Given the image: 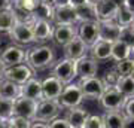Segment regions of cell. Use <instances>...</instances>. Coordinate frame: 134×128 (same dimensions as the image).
I'll return each instance as SVG.
<instances>
[{"label": "cell", "mask_w": 134, "mask_h": 128, "mask_svg": "<svg viewBox=\"0 0 134 128\" xmlns=\"http://www.w3.org/2000/svg\"><path fill=\"white\" fill-rule=\"evenodd\" d=\"M121 40H124L127 45L133 48L134 51V24L133 25H125L122 27V31H121Z\"/></svg>", "instance_id": "obj_36"}, {"label": "cell", "mask_w": 134, "mask_h": 128, "mask_svg": "<svg viewBox=\"0 0 134 128\" xmlns=\"http://www.w3.org/2000/svg\"><path fill=\"white\" fill-rule=\"evenodd\" d=\"M116 88H118L127 98H128V97H134V75L121 76V79H119V82H118Z\"/></svg>", "instance_id": "obj_28"}, {"label": "cell", "mask_w": 134, "mask_h": 128, "mask_svg": "<svg viewBox=\"0 0 134 128\" xmlns=\"http://www.w3.org/2000/svg\"><path fill=\"white\" fill-rule=\"evenodd\" d=\"M5 69H6V64L3 63V60H2V57H0V79L5 77Z\"/></svg>", "instance_id": "obj_42"}, {"label": "cell", "mask_w": 134, "mask_h": 128, "mask_svg": "<svg viewBox=\"0 0 134 128\" xmlns=\"http://www.w3.org/2000/svg\"><path fill=\"white\" fill-rule=\"evenodd\" d=\"M77 36L86 42V45H94L100 39V21H82L77 25Z\"/></svg>", "instance_id": "obj_9"}, {"label": "cell", "mask_w": 134, "mask_h": 128, "mask_svg": "<svg viewBox=\"0 0 134 128\" xmlns=\"http://www.w3.org/2000/svg\"><path fill=\"white\" fill-rule=\"evenodd\" d=\"M15 0H0V10L3 9H12Z\"/></svg>", "instance_id": "obj_41"}, {"label": "cell", "mask_w": 134, "mask_h": 128, "mask_svg": "<svg viewBox=\"0 0 134 128\" xmlns=\"http://www.w3.org/2000/svg\"><path fill=\"white\" fill-rule=\"evenodd\" d=\"M42 85H43V98H54V100H58L60 95H61L63 90H64V85L57 76H48L46 79L42 81Z\"/></svg>", "instance_id": "obj_14"}, {"label": "cell", "mask_w": 134, "mask_h": 128, "mask_svg": "<svg viewBox=\"0 0 134 128\" xmlns=\"http://www.w3.org/2000/svg\"><path fill=\"white\" fill-rule=\"evenodd\" d=\"M79 86L83 91V95L86 98H100L101 94L104 92L106 85L103 79L97 77V76H90V77H81Z\"/></svg>", "instance_id": "obj_7"}, {"label": "cell", "mask_w": 134, "mask_h": 128, "mask_svg": "<svg viewBox=\"0 0 134 128\" xmlns=\"http://www.w3.org/2000/svg\"><path fill=\"white\" fill-rule=\"evenodd\" d=\"M122 25L116 19H104L100 21V39L109 40V42H116L121 37Z\"/></svg>", "instance_id": "obj_12"}, {"label": "cell", "mask_w": 134, "mask_h": 128, "mask_svg": "<svg viewBox=\"0 0 134 128\" xmlns=\"http://www.w3.org/2000/svg\"><path fill=\"white\" fill-rule=\"evenodd\" d=\"M88 49H90V45H86V42L82 37L76 36L69 45L64 46V55L69 58H73V60H77V58L86 55Z\"/></svg>", "instance_id": "obj_18"}, {"label": "cell", "mask_w": 134, "mask_h": 128, "mask_svg": "<svg viewBox=\"0 0 134 128\" xmlns=\"http://www.w3.org/2000/svg\"><path fill=\"white\" fill-rule=\"evenodd\" d=\"M54 23L55 24H76V23H79L76 8L72 5L55 6V10H54Z\"/></svg>", "instance_id": "obj_13"}, {"label": "cell", "mask_w": 134, "mask_h": 128, "mask_svg": "<svg viewBox=\"0 0 134 128\" xmlns=\"http://www.w3.org/2000/svg\"><path fill=\"white\" fill-rule=\"evenodd\" d=\"M113 2H116V3H118L119 6H122V5L125 3V0H113Z\"/></svg>", "instance_id": "obj_48"}, {"label": "cell", "mask_w": 134, "mask_h": 128, "mask_svg": "<svg viewBox=\"0 0 134 128\" xmlns=\"http://www.w3.org/2000/svg\"><path fill=\"white\" fill-rule=\"evenodd\" d=\"M21 95L23 97H29V98H33L36 101H40L43 98V85L42 81L39 79H29V81L21 85Z\"/></svg>", "instance_id": "obj_19"}, {"label": "cell", "mask_w": 134, "mask_h": 128, "mask_svg": "<svg viewBox=\"0 0 134 128\" xmlns=\"http://www.w3.org/2000/svg\"><path fill=\"white\" fill-rule=\"evenodd\" d=\"M0 57L6 66H14V64H21V63L27 61V52L23 48L15 46V45L5 48V51L2 52Z\"/></svg>", "instance_id": "obj_17"}, {"label": "cell", "mask_w": 134, "mask_h": 128, "mask_svg": "<svg viewBox=\"0 0 134 128\" xmlns=\"http://www.w3.org/2000/svg\"><path fill=\"white\" fill-rule=\"evenodd\" d=\"M125 97L116 86H107L104 90V92L101 94V97L98 98L100 106L107 112V110H122L125 104Z\"/></svg>", "instance_id": "obj_2"}, {"label": "cell", "mask_w": 134, "mask_h": 128, "mask_svg": "<svg viewBox=\"0 0 134 128\" xmlns=\"http://www.w3.org/2000/svg\"><path fill=\"white\" fill-rule=\"evenodd\" d=\"M88 115L90 113H88L85 109H82V107L76 106V107H70V109H67L66 118L69 119V122L72 124V128H83Z\"/></svg>", "instance_id": "obj_23"}, {"label": "cell", "mask_w": 134, "mask_h": 128, "mask_svg": "<svg viewBox=\"0 0 134 128\" xmlns=\"http://www.w3.org/2000/svg\"><path fill=\"white\" fill-rule=\"evenodd\" d=\"M19 95H21V85L19 84H16L14 81H9L6 77H3L0 81V97L15 100Z\"/></svg>", "instance_id": "obj_24"}, {"label": "cell", "mask_w": 134, "mask_h": 128, "mask_svg": "<svg viewBox=\"0 0 134 128\" xmlns=\"http://www.w3.org/2000/svg\"><path fill=\"white\" fill-rule=\"evenodd\" d=\"M8 34H9L10 40H14L18 45H30V43L36 42L33 25L30 23H25V21H16L14 29Z\"/></svg>", "instance_id": "obj_5"}, {"label": "cell", "mask_w": 134, "mask_h": 128, "mask_svg": "<svg viewBox=\"0 0 134 128\" xmlns=\"http://www.w3.org/2000/svg\"><path fill=\"white\" fill-rule=\"evenodd\" d=\"M133 54H134V51H133Z\"/></svg>", "instance_id": "obj_50"}, {"label": "cell", "mask_w": 134, "mask_h": 128, "mask_svg": "<svg viewBox=\"0 0 134 128\" xmlns=\"http://www.w3.org/2000/svg\"><path fill=\"white\" fill-rule=\"evenodd\" d=\"M49 128H72V124L67 118H55L49 122Z\"/></svg>", "instance_id": "obj_38"}, {"label": "cell", "mask_w": 134, "mask_h": 128, "mask_svg": "<svg viewBox=\"0 0 134 128\" xmlns=\"http://www.w3.org/2000/svg\"><path fill=\"white\" fill-rule=\"evenodd\" d=\"M115 69L119 71L121 76H128V75H134V58L128 57L124 58L121 61H116Z\"/></svg>", "instance_id": "obj_33"}, {"label": "cell", "mask_w": 134, "mask_h": 128, "mask_svg": "<svg viewBox=\"0 0 134 128\" xmlns=\"http://www.w3.org/2000/svg\"><path fill=\"white\" fill-rule=\"evenodd\" d=\"M30 128H49V122L42 119H33L30 124Z\"/></svg>", "instance_id": "obj_40"}, {"label": "cell", "mask_w": 134, "mask_h": 128, "mask_svg": "<svg viewBox=\"0 0 134 128\" xmlns=\"http://www.w3.org/2000/svg\"><path fill=\"white\" fill-rule=\"evenodd\" d=\"M90 49H91V55L98 61H104V60L112 58V42H109V40L98 39L94 45L90 46Z\"/></svg>", "instance_id": "obj_21"}, {"label": "cell", "mask_w": 134, "mask_h": 128, "mask_svg": "<svg viewBox=\"0 0 134 128\" xmlns=\"http://www.w3.org/2000/svg\"><path fill=\"white\" fill-rule=\"evenodd\" d=\"M88 0H70V5L75 6V8H77V6H81L83 5V3H86Z\"/></svg>", "instance_id": "obj_44"}, {"label": "cell", "mask_w": 134, "mask_h": 128, "mask_svg": "<svg viewBox=\"0 0 134 128\" xmlns=\"http://www.w3.org/2000/svg\"><path fill=\"white\" fill-rule=\"evenodd\" d=\"M85 95H83V91L79 86V84H66L64 85V90H63L61 95L58 101L61 103V106L64 109H70V107H76L83 101Z\"/></svg>", "instance_id": "obj_3"}, {"label": "cell", "mask_w": 134, "mask_h": 128, "mask_svg": "<svg viewBox=\"0 0 134 128\" xmlns=\"http://www.w3.org/2000/svg\"><path fill=\"white\" fill-rule=\"evenodd\" d=\"M103 127H104L103 116H97V115H88L85 125H83V128H103Z\"/></svg>", "instance_id": "obj_37"}, {"label": "cell", "mask_w": 134, "mask_h": 128, "mask_svg": "<svg viewBox=\"0 0 134 128\" xmlns=\"http://www.w3.org/2000/svg\"><path fill=\"white\" fill-rule=\"evenodd\" d=\"M52 75L57 76L63 84H70L77 76L76 60L66 57L60 61H57V64L52 67Z\"/></svg>", "instance_id": "obj_4"}, {"label": "cell", "mask_w": 134, "mask_h": 128, "mask_svg": "<svg viewBox=\"0 0 134 128\" xmlns=\"http://www.w3.org/2000/svg\"><path fill=\"white\" fill-rule=\"evenodd\" d=\"M119 79H121V75L115 67L110 69V70H107L104 73V76H103V82H104L106 88H107V86H116L118 82H119Z\"/></svg>", "instance_id": "obj_35"}, {"label": "cell", "mask_w": 134, "mask_h": 128, "mask_svg": "<svg viewBox=\"0 0 134 128\" xmlns=\"http://www.w3.org/2000/svg\"><path fill=\"white\" fill-rule=\"evenodd\" d=\"M98 60L88 55L77 58L76 60V69H77V76L79 77H90V76H97V70H98Z\"/></svg>", "instance_id": "obj_15"}, {"label": "cell", "mask_w": 134, "mask_h": 128, "mask_svg": "<svg viewBox=\"0 0 134 128\" xmlns=\"http://www.w3.org/2000/svg\"><path fill=\"white\" fill-rule=\"evenodd\" d=\"M76 12H77L79 23H82V21H100L98 14H97V6L88 3V2L81 6H77Z\"/></svg>", "instance_id": "obj_26"}, {"label": "cell", "mask_w": 134, "mask_h": 128, "mask_svg": "<svg viewBox=\"0 0 134 128\" xmlns=\"http://www.w3.org/2000/svg\"><path fill=\"white\" fill-rule=\"evenodd\" d=\"M54 10H55V5L51 0H46V2L42 0V3L37 8V10L34 12V15L37 18H45V19H49V21H54Z\"/></svg>", "instance_id": "obj_30"}, {"label": "cell", "mask_w": 134, "mask_h": 128, "mask_svg": "<svg viewBox=\"0 0 134 128\" xmlns=\"http://www.w3.org/2000/svg\"><path fill=\"white\" fill-rule=\"evenodd\" d=\"M77 36V29L75 24H55L54 27V42L58 46H66Z\"/></svg>", "instance_id": "obj_10"}, {"label": "cell", "mask_w": 134, "mask_h": 128, "mask_svg": "<svg viewBox=\"0 0 134 128\" xmlns=\"http://www.w3.org/2000/svg\"><path fill=\"white\" fill-rule=\"evenodd\" d=\"M55 6H63V5H70V0H51Z\"/></svg>", "instance_id": "obj_43"}, {"label": "cell", "mask_w": 134, "mask_h": 128, "mask_svg": "<svg viewBox=\"0 0 134 128\" xmlns=\"http://www.w3.org/2000/svg\"><path fill=\"white\" fill-rule=\"evenodd\" d=\"M3 127H5V119L0 116V128H3Z\"/></svg>", "instance_id": "obj_47"}, {"label": "cell", "mask_w": 134, "mask_h": 128, "mask_svg": "<svg viewBox=\"0 0 134 128\" xmlns=\"http://www.w3.org/2000/svg\"><path fill=\"white\" fill-rule=\"evenodd\" d=\"M12 115H14V100L0 97V116L6 121Z\"/></svg>", "instance_id": "obj_34"}, {"label": "cell", "mask_w": 134, "mask_h": 128, "mask_svg": "<svg viewBox=\"0 0 134 128\" xmlns=\"http://www.w3.org/2000/svg\"><path fill=\"white\" fill-rule=\"evenodd\" d=\"M64 109L58 100L54 98H42L37 104V112L34 119H42L46 122H51L60 115V110Z\"/></svg>", "instance_id": "obj_6"}, {"label": "cell", "mask_w": 134, "mask_h": 128, "mask_svg": "<svg viewBox=\"0 0 134 128\" xmlns=\"http://www.w3.org/2000/svg\"><path fill=\"white\" fill-rule=\"evenodd\" d=\"M55 54L54 49L48 45H40V46L31 48L27 52V64L34 70H40L52 64Z\"/></svg>", "instance_id": "obj_1"}, {"label": "cell", "mask_w": 134, "mask_h": 128, "mask_svg": "<svg viewBox=\"0 0 134 128\" xmlns=\"http://www.w3.org/2000/svg\"><path fill=\"white\" fill-rule=\"evenodd\" d=\"M101 0H88V3H91V5H97V3H100Z\"/></svg>", "instance_id": "obj_46"}, {"label": "cell", "mask_w": 134, "mask_h": 128, "mask_svg": "<svg viewBox=\"0 0 134 128\" xmlns=\"http://www.w3.org/2000/svg\"><path fill=\"white\" fill-rule=\"evenodd\" d=\"M0 81H2V79H0Z\"/></svg>", "instance_id": "obj_51"}, {"label": "cell", "mask_w": 134, "mask_h": 128, "mask_svg": "<svg viewBox=\"0 0 134 128\" xmlns=\"http://www.w3.org/2000/svg\"><path fill=\"white\" fill-rule=\"evenodd\" d=\"M131 54H133V48L130 46V45H127L124 40L119 39V40L112 43V58L115 61H121L124 58L131 57Z\"/></svg>", "instance_id": "obj_27"}, {"label": "cell", "mask_w": 134, "mask_h": 128, "mask_svg": "<svg viewBox=\"0 0 134 128\" xmlns=\"http://www.w3.org/2000/svg\"><path fill=\"white\" fill-rule=\"evenodd\" d=\"M116 21L125 27V25H133L134 24V10L130 9L128 6H119V10H118V15H116Z\"/></svg>", "instance_id": "obj_31"}, {"label": "cell", "mask_w": 134, "mask_h": 128, "mask_svg": "<svg viewBox=\"0 0 134 128\" xmlns=\"http://www.w3.org/2000/svg\"><path fill=\"white\" fill-rule=\"evenodd\" d=\"M124 113L127 118H133L134 119V97H128L125 100V104L122 107Z\"/></svg>", "instance_id": "obj_39"}, {"label": "cell", "mask_w": 134, "mask_h": 128, "mask_svg": "<svg viewBox=\"0 0 134 128\" xmlns=\"http://www.w3.org/2000/svg\"><path fill=\"white\" fill-rule=\"evenodd\" d=\"M33 119H29L25 116H21V115H12L9 119L5 121V127L9 128H30V124H31Z\"/></svg>", "instance_id": "obj_32"}, {"label": "cell", "mask_w": 134, "mask_h": 128, "mask_svg": "<svg viewBox=\"0 0 134 128\" xmlns=\"http://www.w3.org/2000/svg\"><path fill=\"white\" fill-rule=\"evenodd\" d=\"M43 2H46V0H43Z\"/></svg>", "instance_id": "obj_49"}, {"label": "cell", "mask_w": 134, "mask_h": 128, "mask_svg": "<svg viewBox=\"0 0 134 128\" xmlns=\"http://www.w3.org/2000/svg\"><path fill=\"white\" fill-rule=\"evenodd\" d=\"M33 31H34L36 42L49 40L54 36V25L49 19L36 18V21L33 23Z\"/></svg>", "instance_id": "obj_16"}, {"label": "cell", "mask_w": 134, "mask_h": 128, "mask_svg": "<svg viewBox=\"0 0 134 128\" xmlns=\"http://www.w3.org/2000/svg\"><path fill=\"white\" fill-rule=\"evenodd\" d=\"M42 0H15L14 8L16 10L25 12V14H34L40 6Z\"/></svg>", "instance_id": "obj_29"}, {"label": "cell", "mask_w": 134, "mask_h": 128, "mask_svg": "<svg viewBox=\"0 0 134 128\" xmlns=\"http://www.w3.org/2000/svg\"><path fill=\"white\" fill-rule=\"evenodd\" d=\"M5 77L9 81H14L19 85L33 77V69L29 64H14V66H6L5 69Z\"/></svg>", "instance_id": "obj_8"}, {"label": "cell", "mask_w": 134, "mask_h": 128, "mask_svg": "<svg viewBox=\"0 0 134 128\" xmlns=\"http://www.w3.org/2000/svg\"><path fill=\"white\" fill-rule=\"evenodd\" d=\"M18 21L15 9H3L0 10V33H9Z\"/></svg>", "instance_id": "obj_25"}, {"label": "cell", "mask_w": 134, "mask_h": 128, "mask_svg": "<svg viewBox=\"0 0 134 128\" xmlns=\"http://www.w3.org/2000/svg\"><path fill=\"white\" fill-rule=\"evenodd\" d=\"M124 5H125V6H128L130 9H133V10H134V0H125Z\"/></svg>", "instance_id": "obj_45"}, {"label": "cell", "mask_w": 134, "mask_h": 128, "mask_svg": "<svg viewBox=\"0 0 134 128\" xmlns=\"http://www.w3.org/2000/svg\"><path fill=\"white\" fill-rule=\"evenodd\" d=\"M37 104L39 101L36 100L19 95L14 100V115H21L29 119H34L37 112Z\"/></svg>", "instance_id": "obj_11"}, {"label": "cell", "mask_w": 134, "mask_h": 128, "mask_svg": "<svg viewBox=\"0 0 134 128\" xmlns=\"http://www.w3.org/2000/svg\"><path fill=\"white\" fill-rule=\"evenodd\" d=\"M96 6H97V14H98L100 21L116 19V15H118V10H119V5L116 2H113V0H101Z\"/></svg>", "instance_id": "obj_20"}, {"label": "cell", "mask_w": 134, "mask_h": 128, "mask_svg": "<svg viewBox=\"0 0 134 128\" xmlns=\"http://www.w3.org/2000/svg\"><path fill=\"white\" fill-rule=\"evenodd\" d=\"M125 119L127 116H125L124 110H107L103 115L106 128H124Z\"/></svg>", "instance_id": "obj_22"}]
</instances>
